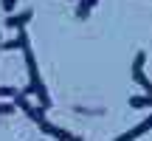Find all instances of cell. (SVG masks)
<instances>
[{
    "mask_svg": "<svg viewBox=\"0 0 152 141\" xmlns=\"http://www.w3.org/2000/svg\"><path fill=\"white\" fill-rule=\"evenodd\" d=\"M3 9H6V17H9L11 11L17 9V0H3Z\"/></svg>",
    "mask_w": 152,
    "mask_h": 141,
    "instance_id": "8",
    "label": "cell"
},
{
    "mask_svg": "<svg viewBox=\"0 0 152 141\" xmlns=\"http://www.w3.org/2000/svg\"><path fill=\"white\" fill-rule=\"evenodd\" d=\"M14 107H20L23 113L28 116V119L34 116V104L28 102V96H26V93H17V96H14Z\"/></svg>",
    "mask_w": 152,
    "mask_h": 141,
    "instance_id": "3",
    "label": "cell"
},
{
    "mask_svg": "<svg viewBox=\"0 0 152 141\" xmlns=\"http://www.w3.org/2000/svg\"><path fill=\"white\" fill-rule=\"evenodd\" d=\"M130 107L141 110V107H152V93H144V96H132L130 99Z\"/></svg>",
    "mask_w": 152,
    "mask_h": 141,
    "instance_id": "4",
    "label": "cell"
},
{
    "mask_svg": "<svg viewBox=\"0 0 152 141\" xmlns=\"http://www.w3.org/2000/svg\"><path fill=\"white\" fill-rule=\"evenodd\" d=\"M14 113V104H3L0 102V116H11Z\"/></svg>",
    "mask_w": 152,
    "mask_h": 141,
    "instance_id": "9",
    "label": "cell"
},
{
    "mask_svg": "<svg viewBox=\"0 0 152 141\" xmlns=\"http://www.w3.org/2000/svg\"><path fill=\"white\" fill-rule=\"evenodd\" d=\"M71 138H73V136H71ZM71 138H68V141H71Z\"/></svg>",
    "mask_w": 152,
    "mask_h": 141,
    "instance_id": "12",
    "label": "cell"
},
{
    "mask_svg": "<svg viewBox=\"0 0 152 141\" xmlns=\"http://www.w3.org/2000/svg\"><path fill=\"white\" fill-rule=\"evenodd\" d=\"M149 130H152V116H147L138 127H132V136L138 138V136H144V133H149Z\"/></svg>",
    "mask_w": 152,
    "mask_h": 141,
    "instance_id": "5",
    "label": "cell"
},
{
    "mask_svg": "<svg viewBox=\"0 0 152 141\" xmlns=\"http://www.w3.org/2000/svg\"><path fill=\"white\" fill-rule=\"evenodd\" d=\"M11 48H20V40H9V43H3V51H11Z\"/></svg>",
    "mask_w": 152,
    "mask_h": 141,
    "instance_id": "10",
    "label": "cell"
},
{
    "mask_svg": "<svg viewBox=\"0 0 152 141\" xmlns=\"http://www.w3.org/2000/svg\"><path fill=\"white\" fill-rule=\"evenodd\" d=\"M31 17H34L31 9H26L23 14H9V17H6V26H9V28H26V23L31 20Z\"/></svg>",
    "mask_w": 152,
    "mask_h": 141,
    "instance_id": "2",
    "label": "cell"
},
{
    "mask_svg": "<svg viewBox=\"0 0 152 141\" xmlns=\"http://www.w3.org/2000/svg\"><path fill=\"white\" fill-rule=\"evenodd\" d=\"M17 93H20V90H14L11 85H3V87H0V96H11V99H14Z\"/></svg>",
    "mask_w": 152,
    "mask_h": 141,
    "instance_id": "7",
    "label": "cell"
},
{
    "mask_svg": "<svg viewBox=\"0 0 152 141\" xmlns=\"http://www.w3.org/2000/svg\"><path fill=\"white\" fill-rule=\"evenodd\" d=\"M0 51H3V40H0Z\"/></svg>",
    "mask_w": 152,
    "mask_h": 141,
    "instance_id": "11",
    "label": "cell"
},
{
    "mask_svg": "<svg viewBox=\"0 0 152 141\" xmlns=\"http://www.w3.org/2000/svg\"><path fill=\"white\" fill-rule=\"evenodd\" d=\"M37 127L45 133V136H54L56 141H68V138H71V133H68V130H62V127H54L51 121H39Z\"/></svg>",
    "mask_w": 152,
    "mask_h": 141,
    "instance_id": "1",
    "label": "cell"
},
{
    "mask_svg": "<svg viewBox=\"0 0 152 141\" xmlns=\"http://www.w3.org/2000/svg\"><path fill=\"white\" fill-rule=\"evenodd\" d=\"M144 62H147V54H144V51H138V54H135V62H132V73L144 70Z\"/></svg>",
    "mask_w": 152,
    "mask_h": 141,
    "instance_id": "6",
    "label": "cell"
}]
</instances>
